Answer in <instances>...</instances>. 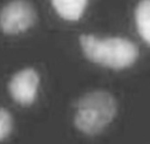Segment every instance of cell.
<instances>
[{"instance_id": "1", "label": "cell", "mask_w": 150, "mask_h": 144, "mask_svg": "<svg viewBox=\"0 0 150 144\" xmlns=\"http://www.w3.org/2000/svg\"><path fill=\"white\" fill-rule=\"evenodd\" d=\"M81 49L91 61L107 68L122 70L134 64L138 49L131 41L122 37L100 39L94 35L80 37Z\"/></svg>"}, {"instance_id": "2", "label": "cell", "mask_w": 150, "mask_h": 144, "mask_svg": "<svg viewBox=\"0 0 150 144\" xmlns=\"http://www.w3.org/2000/svg\"><path fill=\"white\" fill-rule=\"evenodd\" d=\"M117 114L115 98L106 91H93L77 104L75 124L86 134H97L110 124Z\"/></svg>"}, {"instance_id": "3", "label": "cell", "mask_w": 150, "mask_h": 144, "mask_svg": "<svg viewBox=\"0 0 150 144\" xmlns=\"http://www.w3.org/2000/svg\"><path fill=\"white\" fill-rule=\"evenodd\" d=\"M35 19V10L30 2L12 0L0 12V28L6 34H17L29 29Z\"/></svg>"}, {"instance_id": "4", "label": "cell", "mask_w": 150, "mask_h": 144, "mask_svg": "<svg viewBox=\"0 0 150 144\" xmlns=\"http://www.w3.org/2000/svg\"><path fill=\"white\" fill-rule=\"evenodd\" d=\"M39 76L34 69H25L13 76L9 83V91L15 100L23 105H31L36 97Z\"/></svg>"}, {"instance_id": "5", "label": "cell", "mask_w": 150, "mask_h": 144, "mask_svg": "<svg viewBox=\"0 0 150 144\" xmlns=\"http://www.w3.org/2000/svg\"><path fill=\"white\" fill-rule=\"evenodd\" d=\"M89 0H52L57 14L68 21L79 20L83 15Z\"/></svg>"}, {"instance_id": "6", "label": "cell", "mask_w": 150, "mask_h": 144, "mask_svg": "<svg viewBox=\"0 0 150 144\" xmlns=\"http://www.w3.org/2000/svg\"><path fill=\"white\" fill-rule=\"evenodd\" d=\"M137 32L150 44V0H140L135 11Z\"/></svg>"}, {"instance_id": "7", "label": "cell", "mask_w": 150, "mask_h": 144, "mask_svg": "<svg viewBox=\"0 0 150 144\" xmlns=\"http://www.w3.org/2000/svg\"><path fill=\"white\" fill-rule=\"evenodd\" d=\"M13 127L12 116L8 111L0 108V141L6 138Z\"/></svg>"}]
</instances>
